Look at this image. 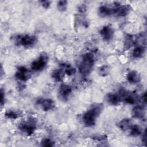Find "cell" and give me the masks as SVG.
<instances>
[{
  "mask_svg": "<svg viewBox=\"0 0 147 147\" xmlns=\"http://www.w3.org/2000/svg\"><path fill=\"white\" fill-rule=\"evenodd\" d=\"M102 110L101 105L93 106L87 110L83 115V121L87 126H91L95 125L96 118L100 115Z\"/></svg>",
  "mask_w": 147,
  "mask_h": 147,
  "instance_id": "1",
  "label": "cell"
},
{
  "mask_svg": "<svg viewBox=\"0 0 147 147\" xmlns=\"http://www.w3.org/2000/svg\"><path fill=\"white\" fill-rule=\"evenodd\" d=\"M94 64V56L91 53H86L82 56V59L79 67L80 73L84 76L89 74Z\"/></svg>",
  "mask_w": 147,
  "mask_h": 147,
  "instance_id": "2",
  "label": "cell"
},
{
  "mask_svg": "<svg viewBox=\"0 0 147 147\" xmlns=\"http://www.w3.org/2000/svg\"><path fill=\"white\" fill-rule=\"evenodd\" d=\"M17 42L25 47H32L37 42V38L34 36L26 34L22 36H18L17 38Z\"/></svg>",
  "mask_w": 147,
  "mask_h": 147,
  "instance_id": "3",
  "label": "cell"
},
{
  "mask_svg": "<svg viewBox=\"0 0 147 147\" xmlns=\"http://www.w3.org/2000/svg\"><path fill=\"white\" fill-rule=\"evenodd\" d=\"M131 7L128 5H115V7L112 9V14L117 17H125L131 11Z\"/></svg>",
  "mask_w": 147,
  "mask_h": 147,
  "instance_id": "4",
  "label": "cell"
},
{
  "mask_svg": "<svg viewBox=\"0 0 147 147\" xmlns=\"http://www.w3.org/2000/svg\"><path fill=\"white\" fill-rule=\"evenodd\" d=\"M48 61V56L46 54H42L38 59L33 61L31 63V68L33 71H39L42 70L46 65Z\"/></svg>",
  "mask_w": 147,
  "mask_h": 147,
  "instance_id": "5",
  "label": "cell"
},
{
  "mask_svg": "<svg viewBox=\"0 0 147 147\" xmlns=\"http://www.w3.org/2000/svg\"><path fill=\"white\" fill-rule=\"evenodd\" d=\"M20 129L28 135H30L36 129V122L33 118H30L26 122L22 123L20 126Z\"/></svg>",
  "mask_w": 147,
  "mask_h": 147,
  "instance_id": "6",
  "label": "cell"
},
{
  "mask_svg": "<svg viewBox=\"0 0 147 147\" xmlns=\"http://www.w3.org/2000/svg\"><path fill=\"white\" fill-rule=\"evenodd\" d=\"M99 33L103 40L110 41L113 37L114 32L113 28L110 25H106L100 29Z\"/></svg>",
  "mask_w": 147,
  "mask_h": 147,
  "instance_id": "7",
  "label": "cell"
},
{
  "mask_svg": "<svg viewBox=\"0 0 147 147\" xmlns=\"http://www.w3.org/2000/svg\"><path fill=\"white\" fill-rule=\"evenodd\" d=\"M37 104L39 105L41 109L45 111L51 110L55 107L54 102L50 99L40 98L37 100Z\"/></svg>",
  "mask_w": 147,
  "mask_h": 147,
  "instance_id": "8",
  "label": "cell"
},
{
  "mask_svg": "<svg viewBox=\"0 0 147 147\" xmlns=\"http://www.w3.org/2000/svg\"><path fill=\"white\" fill-rule=\"evenodd\" d=\"M72 92V88L67 84H61L59 88V96L62 100H67Z\"/></svg>",
  "mask_w": 147,
  "mask_h": 147,
  "instance_id": "9",
  "label": "cell"
},
{
  "mask_svg": "<svg viewBox=\"0 0 147 147\" xmlns=\"http://www.w3.org/2000/svg\"><path fill=\"white\" fill-rule=\"evenodd\" d=\"M28 71L25 67H23V66L19 67L18 68V71L16 73L15 76L18 80L23 82H25L28 79Z\"/></svg>",
  "mask_w": 147,
  "mask_h": 147,
  "instance_id": "10",
  "label": "cell"
},
{
  "mask_svg": "<svg viewBox=\"0 0 147 147\" xmlns=\"http://www.w3.org/2000/svg\"><path fill=\"white\" fill-rule=\"evenodd\" d=\"M127 79L131 83H137L140 82L141 76L136 71H131L127 75Z\"/></svg>",
  "mask_w": 147,
  "mask_h": 147,
  "instance_id": "11",
  "label": "cell"
},
{
  "mask_svg": "<svg viewBox=\"0 0 147 147\" xmlns=\"http://www.w3.org/2000/svg\"><path fill=\"white\" fill-rule=\"evenodd\" d=\"M133 116L137 118H143L145 115V109L141 106L134 107L132 110Z\"/></svg>",
  "mask_w": 147,
  "mask_h": 147,
  "instance_id": "12",
  "label": "cell"
},
{
  "mask_svg": "<svg viewBox=\"0 0 147 147\" xmlns=\"http://www.w3.org/2000/svg\"><path fill=\"white\" fill-rule=\"evenodd\" d=\"M131 126V121L129 119H123L118 123V127L123 131H126L130 128Z\"/></svg>",
  "mask_w": 147,
  "mask_h": 147,
  "instance_id": "13",
  "label": "cell"
},
{
  "mask_svg": "<svg viewBox=\"0 0 147 147\" xmlns=\"http://www.w3.org/2000/svg\"><path fill=\"white\" fill-rule=\"evenodd\" d=\"M99 15L102 17H105L112 14V9L106 6H102L99 8Z\"/></svg>",
  "mask_w": 147,
  "mask_h": 147,
  "instance_id": "14",
  "label": "cell"
},
{
  "mask_svg": "<svg viewBox=\"0 0 147 147\" xmlns=\"http://www.w3.org/2000/svg\"><path fill=\"white\" fill-rule=\"evenodd\" d=\"M107 102L111 104V105H117L120 101H121V98L119 96V95H116V94H109L107 95Z\"/></svg>",
  "mask_w": 147,
  "mask_h": 147,
  "instance_id": "15",
  "label": "cell"
},
{
  "mask_svg": "<svg viewBox=\"0 0 147 147\" xmlns=\"http://www.w3.org/2000/svg\"><path fill=\"white\" fill-rule=\"evenodd\" d=\"M145 52V48L143 46H137L133 51V56L134 57H141Z\"/></svg>",
  "mask_w": 147,
  "mask_h": 147,
  "instance_id": "16",
  "label": "cell"
},
{
  "mask_svg": "<svg viewBox=\"0 0 147 147\" xmlns=\"http://www.w3.org/2000/svg\"><path fill=\"white\" fill-rule=\"evenodd\" d=\"M129 129L130 130V133L133 136H137L142 133L141 128L139 126L136 125H131Z\"/></svg>",
  "mask_w": 147,
  "mask_h": 147,
  "instance_id": "17",
  "label": "cell"
},
{
  "mask_svg": "<svg viewBox=\"0 0 147 147\" xmlns=\"http://www.w3.org/2000/svg\"><path fill=\"white\" fill-rule=\"evenodd\" d=\"M134 44H135V40L134 39L133 36L128 35L126 37L125 42H124V46L125 47H126V49H129Z\"/></svg>",
  "mask_w": 147,
  "mask_h": 147,
  "instance_id": "18",
  "label": "cell"
},
{
  "mask_svg": "<svg viewBox=\"0 0 147 147\" xmlns=\"http://www.w3.org/2000/svg\"><path fill=\"white\" fill-rule=\"evenodd\" d=\"M52 77L56 81L60 82L62 80L63 78V73L60 69L55 70L52 75Z\"/></svg>",
  "mask_w": 147,
  "mask_h": 147,
  "instance_id": "19",
  "label": "cell"
},
{
  "mask_svg": "<svg viewBox=\"0 0 147 147\" xmlns=\"http://www.w3.org/2000/svg\"><path fill=\"white\" fill-rule=\"evenodd\" d=\"M63 67L64 68H65V72L68 75H74L76 73V70L75 68L72 67V66H71L70 65L68 64V65H65V64H63Z\"/></svg>",
  "mask_w": 147,
  "mask_h": 147,
  "instance_id": "20",
  "label": "cell"
},
{
  "mask_svg": "<svg viewBox=\"0 0 147 147\" xmlns=\"http://www.w3.org/2000/svg\"><path fill=\"white\" fill-rule=\"evenodd\" d=\"M67 8V1H60L58 2L57 9L60 11H65Z\"/></svg>",
  "mask_w": 147,
  "mask_h": 147,
  "instance_id": "21",
  "label": "cell"
},
{
  "mask_svg": "<svg viewBox=\"0 0 147 147\" xmlns=\"http://www.w3.org/2000/svg\"><path fill=\"white\" fill-rule=\"evenodd\" d=\"M109 72V68L107 65H103L99 69V74L102 76H105L107 75Z\"/></svg>",
  "mask_w": 147,
  "mask_h": 147,
  "instance_id": "22",
  "label": "cell"
},
{
  "mask_svg": "<svg viewBox=\"0 0 147 147\" xmlns=\"http://www.w3.org/2000/svg\"><path fill=\"white\" fill-rule=\"evenodd\" d=\"M5 116L8 118L16 119L18 117L17 114L13 111H8L5 113Z\"/></svg>",
  "mask_w": 147,
  "mask_h": 147,
  "instance_id": "23",
  "label": "cell"
},
{
  "mask_svg": "<svg viewBox=\"0 0 147 147\" xmlns=\"http://www.w3.org/2000/svg\"><path fill=\"white\" fill-rule=\"evenodd\" d=\"M41 145L42 146H52L53 145V142L48 138H45L41 141Z\"/></svg>",
  "mask_w": 147,
  "mask_h": 147,
  "instance_id": "24",
  "label": "cell"
},
{
  "mask_svg": "<svg viewBox=\"0 0 147 147\" xmlns=\"http://www.w3.org/2000/svg\"><path fill=\"white\" fill-rule=\"evenodd\" d=\"M40 3L41 4V5L45 9H47L50 6V2L48 1H40Z\"/></svg>",
  "mask_w": 147,
  "mask_h": 147,
  "instance_id": "25",
  "label": "cell"
},
{
  "mask_svg": "<svg viewBox=\"0 0 147 147\" xmlns=\"http://www.w3.org/2000/svg\"><path fill=\"white\" fill-rule=\"evenodd\" d=\"M78 11L80 13H84L86 11V6L84 5H81L78 7Z\"/></svg>",
  "mask_w": 147,
  "mask_h": 147,
  "instance_id": "26",
  "label": "cell"
},
{
  "mask_svg": "<svg viewBox=\"0 0 147 147\" xmlns=\"http://www.w3.org/2000/svg\"><path fill=\"white\" fill-rule=\"evenodd\" d=\"M4 94L3 92L2 89L1 90V105H3V102H4Z\"/></svg>",
  "mask_w": 147,
  "mask_h": 147,
  "instance_id": "27",
  "label": "cell"
},
{
  "mask_svg": "<svg viewBox=\"0 0 147 147\" xmlns=\"http://www.w3.org/2000/svg\"><path fill=\"white\" fill-rule=\"evenodd\" d=\"M142 141L144 142H146V131H145L144 135L142 136Z\"/></svg>",
  "mask_w": 147,
  "mask_h": 147,
  "instance_id": "28",
  "label": "cell"
},
{
  "mask_svg": "<svg viewBox=\"0 0 147 147\" xmlns=\"http://www.w3.org/2000/svg\"><path fill=\"white\" fill-rule=\"evenodd\" d=\"M142 100L143 102L146 103V93H145V94H144V95L142 96Z\"/></svg>",
  "mask_w": 147,
  "mask_h": 147,
  "instance_id": "29",
  "label": "cell"
}]
</instances>
